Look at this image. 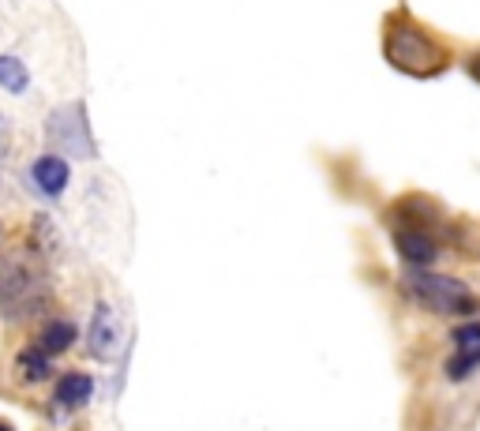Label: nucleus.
Masks as SVG:
<instances>
[{
	"label": "nucleus",
	"instance_id": "f257e3e1",
	"mask_svg": "<svg viewBox=\"0 0 480 431\" xmlns=\"http://www.w3.org/2000/svg\"><path fill=\"white\" fill-rule=\"evenodd\" d=\"M387 57L409 75H435L447 64L443 49L413 23H394L387 34Z\"/></svg>",
	"mask_w": 480,
	"mask_h": 431
},
{
	"label": "nucleus",
	"instance_id": "f03ea898",
	"mask_svg": "<svg viewBox=\"0 0 480 431\" xmlns=\"http://www.w3.org/2000/svg\"><path fill=\"white\" fill-rule=\"evenodd\" d=\"M409 289L416 300H424L435 312H473V296L466 293V286H458L454 277L443 274H413Z\"/></svg>",
	"mask_w": 480,
	"mask_h": 431
},
{
	"label": "nucleus",
	"instance_id": "7ed1b4c3",
	"mask_svg": "<svg viewBox=\"0 0 480 431\" xmlns=\"http://www.w3.org/2000/svg\"><path fill=\"white\" fill-rule=\"evenodd\" d=\"M46 136L53 146L68 150V154H79V158H91L94 146H91V136H87V120H83V110L79 105H68V110H57L46 124Z\"/></svg>",
	"mask_w": 480,
	"mask_h": 431
},
{
	"label": "nucleus",
	"instance_id": "20e7f679",
	"mask_svg": "<svg viewBox=\"0 0 480 431\" xmlns=\"http://www.w3.org/2000/svg\"><path fill=\"white\" fill-rule=\"evenodd\" d=\"M34 188L41 191V196H49V199H57L60 191L68 188V165L60 162V158H38L34 162Z\"/></svg>",
	"mask_w": 480,
	"mask_h": 431
},
{
	"label": "nucleus",
	"instance_id": "39448f33",
	"mask_svg": "<svg viewBox=\"0 0 480 431\" xmlns=\"http://www.w3.org/2000/svg\"><path fill=\"white\" fill-rule=\"evenodd\" d=\"M113 341H117V322H113V312L101 304L98 308V319H94V334H91V349L98 356H106L113 349Z\"/></svg>",
	"mask_w": 480,
	"mask_h": 431
},
{
	"label": "nucleus",
	"instance_id": "423d86ee",
	"mask_svg": "<svg viewBox=\"0 0 480 431\" xmlns=\"http://www.w3.org/2000/svg\"><path fill=\"white\" fill-rule=\"evenodd\" d=\"M398 248H402V255L409 259V263H416V267H424V263H432V259H435V244L428 241V236H421V233H402Z\"/></svg>",
	"mask_w": 480,
	"mask_h": 431
},
{
	"label": "nucleus",
	"instance_id": "0eeeda50",
	"mask_svg": "<svg viewBox=\"0 0 480 431\" xmlns=\"http://www.w3.org/2000/svg\"><path fill=\"white\" fill-rule=\"evenodd\" d=\"M0 86L12 91V94H23L27 91V68L15 57H0Z\"/></svg>",
	"mask_w": 480,
	"mask_h": 431
},
{
	"label": "nucleus",
	"instance_id": "6e6552de",
	"mask_svg": "<svg viewBox=\"0 0 480 431\" xmlns=\"http://www.w3.org/2000/svg\"><path fill=\"white\" fill-rule=\"evenodd\" d=\"M75 338V327L72 322H46V334H41V345H46V353H65Z\"/></svg>",
	"mask_w": 480,
	"mask_h": 431
},
{
	"label": "nucleus",
	"instance_id": "1a4fd4ad",
	"mask_svg": "<svg viewBox=\"0 0 480 431\" xmlns=\"http://www.w3.org/2000/svg\"><path fill=\"white\" fill-rule=\"evenodd\" d=\"M57 398H60V405H83L91 398V379L87 375H68L65 383H60Z\"/></svg>",
	"mask_w": 480,
	"mask_h": 431
},
{
	"label": "nucleus",
	"instance_id": "9d476101",
	"mask_svg": "<svg viewBox=\"0 0 480 431\" xmlns=\"http://www.w3.org/2000/svg\"><path fill=\"white\" fill-rule=\"evenodd\" d=\"M19 364H23V372H27L31 383L49 375V360H46V353H38V349H27L23 356H19Z\"/></svg>",
	"mask_w": 480,
	"mask_h": 431
},
{
	"label": "nucleus",
	"instance_id": "9b49d317",
	"mask_svg": "<svg viewBox=\"0 0 480 431\" xmlns=\"http://www.w3.org/2000/svg\"><path fill=\"white\" fill-rule=\"evenodd\" d=\"M454 338H458V345H462L466 353H480V327H462Z\"/></svg>",
	"mask_w": 480,
	"mask_h": 431
},
{
	"label": "nucleus",
	"instance_id": "f8f14e48",
	"mask_svg": "<svg viewBox=\"0 0 480 431\" xmlns=\"http://www.w3.org/2000/svg\"><path fill=\"white\" fill-rule=\"evenodd\" d=\"M469 72H473V79H476V83H480V53H476V57H473V60H469Z\"/></svg>",
	"mask_w": 480,
	"mask_h": 431
},
{
	"label": "nucleus",
	"instance_id": "ddd939ff",
	"mask_svg": "<svg viewBox=\"0 0 480 431\" xmlns=\"http://www.w3.org/2000/svg\"><path fill=\"white\" fill-rule=\"evenodd\" d=\"M0 431H12V427H8V424H0Z\"/></svg>",
	"mask_w": 480,
	"mask_h": 431
}]
</instances>
